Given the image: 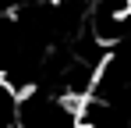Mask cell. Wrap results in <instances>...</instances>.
<instances>
[{
	"label": "cell",
	"mask_w": 131,
	"mask_h": 128,
	"mask_svg": "<svg viewBox=\"0 0 131 128\" xmlns=\"http://www.w3.org/2000/svg\"><path fill=\"white\" fill-rule=\"evenodd\" d=\"M89 32L99 43H117L131 36V0H92L89 4Z\"/></svg>",
	"instance_id": "6da1fadb"
}]
</instances>
